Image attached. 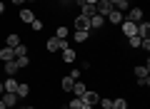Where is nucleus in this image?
<instances>
[{
    "mask_svg": "<svg viewBox=\"0 0 150 109\" xmlns=\"http://www.w3.org/2000/svg\"><path fill=\"white\" fill-rule=\"evenodd\" d=\"M68 47V40H58V37H48V42H45V50L48 52H60V50H65Z\"/></svg>",
    "mask_w": 150,
    "mask_h": 109,
    "instance_id": "1",
    "label": "nucleus"
},
{
    "mask_svg": "<svg viewBox=\"0 0 150 109\" xmlns=\"http://www.w3.org/2000/svg\"><path fill=\"white\" fill-rule=\"evenodd\" d=\"M112 8H115V5H112L110 0H98V3H95V12H98V15H103V17H105Z\"/></svg>",
    "mask_w": 150,
    "mask_h": 109,
    "instance_id": "2",
    "label": "nucleus"
},
{
    "mask_svg": "<svg viewBox=\"0 0 150 109\" xmlns=\"http://www.w3.org/2000/svg\"><path fill=\"white\" fill-rule=\"evenodd\" d=\"M80 99H83V104H93V107H95V104L100 102V94H98V92H90V89H85V92L80 94Z\"/></svg>",
    "mask_w": 150,
    "mask_h": 109,
    "instance_id": "3",
    "label": "nucleus"
},
{
    "mask_svg": "<svg viewBox=\"0 0 150 109\" xmlns=\"http://www.w3.org/2000/svg\"><path fill=\"white\" fill-rule=\"evenodd\" d=\"M125 20H128V22H135V25L143 22V10H140V8H130L128 15H125Z\"/></svg>",
    "mask_w": 150,
    "mask_h": 109,
    "instance_id": "4",
    "label": "nucleus"
},
{
    "mask_svg": "<svg viewBox=\"0 0 150 109\" xmlns=\"http://www.w3.org/2000/svg\"><path fill=\"white\" fill-rule=\"evenodd\" d=\"M75 30L90 32V17H85V15H78V17H75Z\"/></svg>",
    "mask_w": 150,
    "mask_h": 109,
    "instance_id": "5",
    "label": "nucleus"
},
{
    "mask_svg": "<svg viewBox=\"0 0 150 109\" xmlns=\"http://www.w3.org/2000/svg\"><path fill=\"white\" fill-rule=\"evenodd\" d=\"M105 17H108V22H112V25H120V22L125 20V12H120V10H115V8H112Z\"/></svg>",
    "mask_w": 150,
    "mask_h": 109,
    "instance_id": "6",
    "label": "nucleus"
},
{
    "mask_svg": "<svg viewBox=\"0 0 150 109\" xmlns=\"http://www.w3.org/2000/svg\"><path fill=\"white\" fill-rule=\"evenodd\" d=\"M120 25H123V35H125V37H133V35H138V25H135V22L123 20Z\"/></svg>",
    "mask_w": 150,
    "mask_h": 109,
    "instance_id": "7",
    "label": "nucleus"
},
{
    "mask_svg": "<svg viewBox=\"0 0 150 109\" xmlns=\"http://www.w3.org/2000/svg\"><path fill=\"white\" fill-rule=\"evenodd\" d=\"M0 99L5 102V107H8V109H15V104H18V94H13V92H5Z\"/></svg>",
    "mask_w": 150,
    "mask_h": 109,
    "instance_id": "8",
    "label": "nucleus"
},
{
    "mask_svg": "<svg viewBox=\"0 0 150 109\" xmlns=\"http://www.w3.org/2000/svg\"><path fill=\"white\" fill-rule=\"evenodd\" d=\"M103 25H105V17H103V15H98V12L90 15V30H100Z\"/></svg>",
    "mask_w": 150,
    "mask_h": 109,
    "instance_id": "9",
    "label": "nucleus"
},
{
    "mask_svg": "<svg viewBox=\"0 0 150 109\" xmlns=\"http://www.w3.org/2000/svg\"><path fill=\"white\" fill-rule=\"evenodd\" d=\"M20 20L25 22V25H30V22L35 20V12H33L30 8H23V10H20Z\"/></svg>",
    "mask_w": 150,
    "mask_h": 109,
    "instance_id": "10",
    "label": "nucleus"
},
{
    "mask_svg": "<svg viewBox=\"0 0 150 109\" xmlns=\"http://www.w3.org/2000/svg\"><path fill=\"white\" fill-rule=\"evenodd\" d=\"M0 60H3V62H13V60H15L13 47H3V50H0Z\"/></svg>",
    "mask_w": 150,
    "mask_h": 109,
    "instance_id": "11",
    "label": "nucleus"
},
{
    "mask_svg": "<svg viewBox=\"0 0 150 109\" xmlns=\"http://www.w3.org/2000/svg\"><path fill=\"white\" fill-rule=\"evenodd\" d=\"M18 99H25L28 94H30V87H28V82H18V89H15Z\"/></svg>",
    "mask_w": 150,
    "mask_h": 109,
    "instance_id": "12",
    "label": "nucleus"
},
{
    "mask_svg": "<svg viewBox=\"0 0 150 109\" xmlns=\"http://www.w3.org/2000/svg\"><path fill=\"white\" fill-rule=\"evenodd\" d=\"M148 35H150V22H148V20L138 22V37L143 40V37H148Z\"/></svg>",
    "mask_w": 150,
    "mask_h": 109,
    "instance_id": "13",
    "label": "nucleus"
},
{
    "mask_svg": "<svg viewBox=\"0 0 150 109\" xmlns=\"http://www.w3.org/2000/svg\"><path fill=\"white\" fill-rule=\"evenodd\" d=\"M60 55H63V60L68 65H73L75 62V50H70V47H65V50H60Z\"/></svg>",
    "mask_w": 150,
    "mask_h": 109,
    "instance_id": "14",
    "label": "nucleus"
},
{
    "mask_svg": "<svg viewBox=\"0 0 150 109\" xmlns=\"http://www.w3.org/2000/svg\"><path fill=\"white\" fill-rule=\"evenodd\" d=\"M3 65H5V74H8V77H15V74L20 72L18 65H15V60H13V62H3Z\"/></svg>",
    "mask_w": 150,
    "mask_h": 109,
    "instance_id": "15",
    "label": "nucleus"
},
{
    "mask_svg": "<svg viewBox=\"0 0 150 109\" xmlns=\"http://www.w3.org/2000/svg\"><path fill=\"white\" fill-rule=\"evenodd\" d=\"M20 45V35H15V32H10V35L5 37V47H18Z\"/></svg>",
    "mask_w": 150,
    "mask_h": 109,
    "instance_id": "16",
    "label": "nucleus"
},
{
    "mask_svg": "<svg viewBox=\"0 0 150 109\" xmlns=\"http://www.w3.org/2000/svg\"><path fill=\"white\" fill-rule=\"evenodd\" d=\"M73 84H75V79H70L68 74L60 79V87H63V92H73Z\"/></svg>",
    "mask_w": 150,
    "mask_h": 109,
    "instance_id": "17",
    "label": "nucleus"
},
{
    "mask_svg": "<svg viewBox=\"0 0 150 109\" xmlns=\"http://www.w3.org/2000/svg\"><path fill=\"white\" fill-rule=\"evenodd\" d=\"M3 84H5V92H13V94H15V89H18V79H15V77H8Z\"/></svg>",
    "mask_w": 150,
    "mask_h": 109,
    "instance_id": "18",
    "label": "nucleus"
},
{
    "mask_svg": "<svg viewBox=\"0 0 150 109\" xmlns=\"http://www.w3.org/2000/svg\"><path fill=\"white\" fill-rule=\"evenodd\" d=\"M13 52H15V57H28V47L23 45V42L18 47H13Z\"/></svg>",
    "mask_w": 150,
    "mask_h": 109,
    "instance_id": "19",
    "label": "nucleus"
},
{
    "mask_svg": "<svg viewBox=\"0 0 150 109\" xmlns=\"http://www.w3.org/2000/svg\"><path fill=\"white\" fill-rule=\"evenodd\" d=\"M83 92H85V84H83V82H80V79H78V82H75V84H73V94H75V97H80V94H83Z\"/></svg>",
    "mask_w": 150,
    "mask_h": 109,
    "instance_id": "20",
    "label": "nucleus"
},
{
    "mask_svg": "<svg viewBox=\"0 0 150 109\" xmlns=\"http://www.w3.org/2000/svg\"><path fill=\"white\" fill-rule=\"evenodd\" d=\"M75 42H85L88 40V37H90V32H83V30H75Z\"/></svg>",
    "mask_w": 150,
    "mask_h": 109,
    "instance_id": "21",
    "label": "nucleus"
},
{
    "mask_svg": "<svg viewBox=\"0 0 150 109\" xmlns=\"http://www.w3.org/2000/svg\"><path fill=\"white\" fill-rule=\"evenodd\" d=\"M112 109H128V102H125V99H112Z\"/></svg>",
    "mask_w": 150,
    "mask_h": 109,
    "instance_id": "22",
    "label": "nucleus"
},
{
    "mask_svg": "<svg viewBox=\"0 0 150 109\" xmlns=\"http://www.w3.org/2000/svg\"><path fill=\"white\" fill-rule=\"evenodd\" d=\"M80 10H83L80 15H85V17H90V15H95V5H83Z\"/></svg>",
    "mask_w": 150,
    "mask_h": 109,
    "instance_id": "23",
    "label": "nucleus"
},
{
    "mask_svg": "<svg viewBox=\"0 0 150 109\" xmlns=\"http://www.w3.org/2000/svg\"><path fill=\"white\" fill-rule=\"evenodd\" d=\"M83 107V99L80 97H75V99H70V102H68V109H80Z\"/></svg>",
    "mask_w": 150,
    "mask_h": 109,
    "instance_id": "24",
    "label": "nucleus"
},
{
    "mask_svg": "<svg viewBox=\"0 0 150 109\" xmlns=\"http://www.w3.org/2000/svg\"><path fill=\"white\" fill-rule=\"evenodd\" d=\"M140 42H143V40H140L138 35H133V37H128V45L133 47V50H138V47H140Z\"/></svg>",
    "mask_w": 150,
    "mask_h": 109,
    "instance_id": "25",
    "label": "nucleus"
},
{
    "mask_svg": "<svg viewBox=\"0 0 150 109\" xmlns=\"http://www.w3.org/2000/svg\"><path fill=\"white\" fill-rule=\"evenodd\" d=\"M15 65H18V69L28 67V65H30V57H15Z\"/></svg>",
    "mask_w": 150,
    "mask_h": 109,
    "instance_id": "26",
    "label": "nucleus"
},
{
    "mask_svg": "<svg viewBox=\"0 0 150 109\" xmlns=\"http://www.w3.org/2000/svg\"><path fill=\"white\" fill-rule=\"evenodd\" d=\"M98 104H100L103 109H112V99L110 97H100V102H98Z\"/></svg>",
    "mask_w": 150,
    "mask_h": 109,
    "instance_id": "27",
    "label": "nucleus"
},
{
    "mask_svg": "<svg viewBox=\"0 0 150 109\" xmlns=\"http://www.w3.org/2000/svg\"><path fill=\"white\" fill-rule=\"evenodd\" d=\"M68 27H58V32H55V37H58V40H68Z\"/></svg>",
    "mask_w": 150,
    "mask_h": 109,
    "instance_id": "28",
    "label": "nucleus"
},
{
    "mask_svg": "<svg viewBox=\"0 0 150 109\" xmlns=\"http://www.w3.org/2000/svg\"><path fill=\"white\" fill-rule=\"evenodd\" d=\"M135 74H138V77H148V65H138V67H135Z\"/></svg>",
    "mask_w": 150,
    "mask_h": 109,
    "instance_id": "29",
    "label": "nucleus"
},
{
    "mask_svg": "<svg viewBox=\"0 0 150 109\" xmlns=\"http://www.w3.org/2000/svg\"><path fill=\"white\" fill-rule=\"evenodd\" d=\"M30 27H33V32H40V30H43V20H38V17H35V20L30 22Z\"/></svg>",
    "mask_w": 150,
    "mask_h": 109,
    "instance_id": "30",
    "label": "nucleus"
},
{
    "mask_svg": "<svg viewBox=\"0 0 150 109\" xmlns=\"http://www.w3.org/2000/svg\"><path fill=\"white\" fill-rule=\"evenodd\" d=\"M68 77H70V79H75V82H78V79L83 77V69H73V72H70Z\"/></svg>",
    "mask_w": 150,
    "mask_h": 109,
    "instance_id": "31",
    "label": "nucleus"
},
{
    "mask_svg": "<svg viewBox=\"0 0 150 109\" xmlns=\"http://www.w3.org/2000/svg\"><path fill=\"white\" fill-rule=\"evenodd\" d=\"M150 84V77H138V87H148Z\"/></svg>",
    "mask_w": 150,
    "mask_h": 109,
    "instance_id": "32",
    "label": "nucleus"
},
{
    "mask_svg": "<svg viewBox=\"0 0 150 109\" xmlns=\"http://www.w3.org/2000/svg\"><path fill=\"white\" fill-rule=\"evenodd\" d=\"M3 92H5V84H3V82H0V97H3Z\"/></svg>",
    "mask_w": 150,
    "mask_h": 109,
    "instance_id": "33",
    "label": "nucleus"
},
{
    "mask_svg": "<svg viewBox=\"0 0 150 109\" xmlns=\"http://www.w3.org/2000/svg\"><path fill=\"white\" fill-rule=\"evenodd\" d=\"M3 12H5V3H0V15H3Z\"/></svg>",
    "mask_w": 150,
    "mask_h": 109,
    "instance_id": "34",
    "label": "nucleus"
},
{
    "mask_svg": "<svg viewBox=\"0 0 150 109\" xmlns=\"http://www.w3.org/2000/svg\"><path fill=\"white\" fill-rule=\"evenodd\" d=\"M95 3H98V0H85V5H95Z\"/></svg>",
    "mask_w": 150,
    "mask_h": 109,
    "instance_id": "35",
    "label": "nucleus"
},
{
    "mask_svg": "<svg viewBox=\"0 0 150 109\" xmlns=\"http://www.w3.org/2000/svg\"><path fill=\"white\" fill-rule=\"evenodd\" d=\"M80 109H93V104H83V107Z\"/></svg>",
    "mask_w": 150,
    "mask_h": 109,
    "instance_id": "36",
    "label": "nucleus"
},
{
    "mask_svg": "<svg viewBox=\"0 0 150 109\" xmlns=\"http://www.w3.org/2000/svg\"><path fill=\"white\" fill-rule=\"evenodd\" d=\"M13 3H15V5H23V3H25V0H13Z\"/></svg>",
    "mask_w": 150,
    "mask_h": 109,
    "instance_id": "37",
    "label": "nucleus"
},
{
    "mask_svg": "<svg viewBox=\"0 0 150 109\" xmlns=\"http://www.w3.org/2000/svg\"><path fill=\"white\" fill-rule=\"evenodd\" d=\"M0 109H8V107H5V102H3V99H0Z\"/></svg>",
    "mask_w": 150,
    "mask_h": 109,
    "instance_id": "38",
    "label": "nucleus"
},
{
    "mask_svg": "<svg viewBox=\"0 0 150 109\" xmlns=\"http://www.w3.org/2000/svg\"><path fill=\"white\" fill-rule=\"evenodd\" d=\"M110 3H112V5H115V3H118V0H110Z\"/></svg>",
    "mask_w": 150,
    "mask_h": 109,
    "instance_id": "39",
    "label": "nucleus"
},
{
    "mask_svg": "<svg viewBox=\"0 0 150 109\" xmlns=\"http://www.w3.org/2000/svg\"><path fill=\"white\" fill-rule=\"evenodd\" d=\"M25 109H35V107H25Z\"/></svg>",
    "mask_w": 150,
    "mask_h": 109,
    "instance_id": "40",
    "label": "nucleus"
},
{
    "mask_svg": "<svg viewBox=\"0 0 150 109\" xmlns=\"http://www.w3.org/2000/svg\"><path fill=\"white\" fill-rule=\"evenodd\" d=\"M28 3H35V0H28Z\"/></svg>",
    "mask_w": 150,
    "mask_h": 109,
    "instance_id": "41",
    "label": "nucleus"
},
{
    "mask_svg": "<svg viewBox=\"0 0 150 109\" xmlns=\"http://www.w3.org/2000/svg\"><path fill=\"white\" fill-rule=\"evenodd\" d=\"M68 3H70V0H68Z\"/></svg>",
    "mask_w": 150,
    "mask_h": 109,
    "instance_id": "42",
    "label": "nucleus"
}]
</instances>
